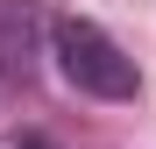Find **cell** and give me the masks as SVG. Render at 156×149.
Returning <instances> with one entry per match:
<instances>
[{
	"mask_svg": "<svg viewBox=\"0 0 156 149\" xmlns=\"http://www.w3.org/2000/svg\"><path fill=\"white\" fill-rule=\"evenodd\" d=\"M50 50H57V71L78 92H92V99H135L142 92L135 57H128L99 21H85V14H57L50 21Z\"/></svg>",
	"mask_w": 156,
	"mask_h": 149,
	"instance_id": "obj_1",
	"label": "cell"
},
{
	"mask_svg": "<svg viewBox=\"0 0 156 149\" xmlns=\"http://www.w3.org/2000/svg\"><path fill=\"white\" fill-rule=\"evenodd\" d=\"M21 149H50V142H36V135H29V142H21Z\"/></svg>",
	"mask_w": 156,
	"mask_h": 149,
	"instance_id": "obj_2",
	"label": "cell"
}]
</instances>
